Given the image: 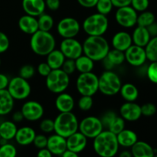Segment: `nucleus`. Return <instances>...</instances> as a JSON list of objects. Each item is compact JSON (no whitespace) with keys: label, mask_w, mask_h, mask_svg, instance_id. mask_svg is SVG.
<instances>
[{"label":"nucleus","mask_w":157,"mask_h":157,"mask_svg":"<svg viewBox=\"0 0 157 157\" xmlns=\"http://www.w3.org/2000/svg\"><path fill=\"white\" fill-rule=\"evenodd\" d=\"M120 113L124 121L129 122L138 121L142 116L140 106L134 103V101H127V103L122 104L120 108Z\"/></svg>","instance_id":"dca6fc26"},{"label":"nucleus","mask_w":157,"mask_h":157,"mask_svg":"<svg viewBox=\"0 0 157 157\" xmlns=\"http://www.w3.org/2000/svg\"><path fill=\"white\" fill-rule=\"evenodd\" d=\"M132 156L134 157H153L155 151L153 147L144 141H136L131 147Z\"/></svg>","instance_id":"b1692460"},{"label":"nucleus","mask_w":157,"mask_h":157,"mask_svg":"<svg viewBox=\"0 0 157 157\" xmlns=\"http://www.w3.org/2000/svg\"><path fill=\"white\" fill-rule=\"evenodd\" d=\"M21 5L27 15L35 17L44 13L46 7L44 0H22Z\"/></svg>","instance_id":"6ab92c4d"},{"label":"nucleus","mask_w":157,"mask_h":157,"mask_svg":"<svg viewBox=\"0 0 157 157\" xmlns=\"http://www.w3.org/2000/svg\"><path fill=\"white\" fill-rule=\"evenodd\" d=\"M10 45L9 37L4 32H0V54L6 52Z\"/></svg>","instance_id":"09e8293b"},{"label":"nucleus","mask_w":157,"mask_h":157,"mask_svg":"<svg viewBox=\"0 0 157 157\" xmlns=\"http://www.w3.org/2000/svg\"><path fill=\"white\" fill-rule=\"evenodd\" d=\"M70 84L69 75L61 68L52 70L46 77V87L48 90L54 94L64 92Z\"/></svg>","instance_id":"0eeeda50"},{"label":"nucleus","mask_w":157,"mask_h":157,"mask_svg":"<svg viewBox=\"0 0 157 157\" xmlns=\"http://www.w3.org/2000/svg\"><path fill=\"white\" fill-rule=\"evenodd\" d=\"M106 57L115 66L121 65L125 61V54H124V52H122V51L117 50V49L115 48H113V50L109 51Z\"/></svg>","instance_id":"f704fd0d"},{"label":"nucleus","mask_w":157,"mask_h":157,"mask_svg":"<svg viewBox=\"0 0 157 157\" xmlns=\"http://www.w3.org/2000/svg\"><path fill=\"white\" fill-rule=\"evenodd\" d=\"M38 156L39 157H52V153L49 151L47 147L42 149H39V151L38 152Z\"/></svg>","instance_id":"bf43d9fd"},{"label":"nucleus","mask_w":157,"mask_h":157,"mask_svg":"<svg viewBox=\"0 0 157 157\" xmlns=\"http://www.w3.org/2000/svg\"><path fill=\"white\" fill-rule=\"evenodd\" d=\"M55 37L50 32L38 30L32 34L30 39V47L32 52L39 56H47L55 48Z\"/></svg>","instance_id":"7ed1b4c3"},{"label":"nucleus","mask_w":157,"mask_h":157,"mask_svg":"<svg viewBox=\"0 0 157 157\" xmlns=\"http://www.w3.org/2000/svg\"><path fill=\"white\" fill-rule=\"evenodd\" d=\"M36 136V133L29 127H23L18 129L15 138L16 143L21 146H28L33 143L34 139Z\"/></svg>","instance_id":"5701e85b"},{"label":"nucleus","mask_w":157,"mask_h":157,"mask_svg":"<svg viewBox=\"0 0 157 157\" xmlns=\"http://www.w3.org/2000/svg\"><path fill=\"white\" fill-rule=\"evenodd\" d=\"M117 138L119 146L124 148H130L138 140V136L134 131L125 128L117 134Z\"/></svg>","instance_id":"393cba45"},{"label":"nucleus","mask_w":157,"mask_h":157,"mask_svg":"<svg viewBox=\"0 0 157 157\" xmlns=\"http://www.w3.org/2000/svg\"><path fill=\"white\" fill-rule=\"evenodd\" d=\"M18 128L13 121H4L0 124V136L2 139L9 141L15 138Z\"/></svg>","instance_id":"cd10ccee"},{"label":"nucleus","mask_w":157,"mask_h":157,"mask_svg":"<svg viewBox=\"0 0 157 157\" xmlns=\"http://www.w3.org/2000/svg\"><path fill=\"white\" fill-rule=\"evenodd\" d=\"M18 24L20 30L28 35H32L38 30V19L35 16L27 14L19 18Z\"/></svg>","instance_id":"412c9836"},{"label":"nucleus","mask_w":157,"mask_h":157,"mask_svg":"<svg viewBox=\"0 0 157 157\" xmlns=\"http://www.w3.org/2000/svg\"><path fill=\"white\" fill-rule=\"evenodd\" d=\"M147 29L148 30L151 38L152 37L157 36V22H156V21H154L151 25H150L148 27H147Z\"/></svg>","instance_id":"6e6d98bb"},{"label":"nucleus","mask_w":157,"mask_h":157,"mask_svg":"<svg viewBox=\"0 0 157 157\" xmlns=\"http://www.w3.org/2000/svg\"><path fill=\"white\" fill-rule=\"evenodd\" d=\"M52 70V69L51 68L50 66L48 64L47 62L40 63L38 65V67H37V71H38V73L41 76L45 77V78L50 74Z\"/></svg>","instance_id":"8fccbe9b"},{"label":"nucleus","mask_w":157,"mask_h":157,"mask_svg":"<svg viewBox=\"0 0 157 157\" xmlns=\"http://www.w3.org/2000/svg\"><path fill=\"white\" fill-rule=\"evenodd\" d=\"M113 6L117 8L124 7V6H130L131 0H111Z\"/></svg>","instance_id":"5fc2aeb1"},{"label":"nucleus","mask_w":157,"mask_h":157,"mask_svg":"<svg viewBox=\"0 0 157 157\" xmlns=\"http://www.w3.org/2000/svg\"><path fill=\"white\" fill-rule=\"evenodd\" d=\"M65 58H66L61 52V50H57L55 48L47 55L46 62L48 63V64L50 66L52 70L59 69L61 68V66H62Z\"/></svg>","instance_id":"c85d7f7f"},{"label":"nucleus","mask_w":157,"mask_h":157,"mask_svg":"<svg viewBox=\"0 0 157 157\" xmlns=\"http://www.w3.org/2000/svg\"><path fill=\"white\" fill-rule=\"evenodd\" d=\"M150 2L149 0H131L130 6L136 11V12H144L149 7Z\"/></svg>","instance_id":"37998d69"},{"label":"nucleus","mask_w":157,"mask_h":157,"mask_svg":"<svg viewBox=\"0 0 157 157\" xmlns=\"http://www.w3.org/2000/svg\"><path fill=\"white\" fill-rule=\"evenodd\" d=\"M155 21V15L153 12L149 11H144L141 12V14L137 16L136 24L142 27H148L150 25Z\"/></svg>","instance_id":"72a5a7b5"},{"label":"nucleus","mask_w":157,"mask_h":157,"mask_svg":"<svg viewBox=\"0 0 157 157\" xmlns=\"http://www.w3.org/2000/svg\"><path fill=\"white\" fill-rule=\"evenodd\" d=\"M16 155V148L12 144L6 143L0 146V157H15Z\"/></svg>","instance_id":"4c0bfd02"},{"label":"nucleus","mask_w":157,"mask_h":157,"mask_svg":"<svg viewBox=\"0 0 157 157\" xmlns=\"http://www.w3.org/2000/svg\"><path fill=\"white\" fill-rule=\"evenodd\" d=\"M55 107L60 113L71 112L75 107V100L71 95L64 91L58 94L55 100Z\"/></svg>","instance_id":"4be33fe9"},{"label":"nucleus","mask_w":157,"mask_h":157,"mask_svg":"<svg viewBox=\"0 0 157 157\" xmlns=\"http://www.w3.org/2000/svg\"><path fill=\"white\" fill-rule=\"evenodd\" d=\"M119 147L117 135L108 130H103L94 138V150L100 156H114L118 153Z\"/></svg>","instance_id":"f257e3e1"},{"label":"nucleus","mask_w":157,"mask_h":157,"mask_svg":"<svg viewBox=\"0 0 157 157\" xmlns=\"http://www.w3.org/2000/svg\"><path fill=\"white\" fill-rule=\"evenodd\" d=\"M47 147L52 155L61 156L64 151L67 150L66 138L55 133L48 138Z\"/></svg>","instance_id":"a211bd4d"},{"label":"nucleus","mask_w":157,"mask_h":157,"mask_svg":"<svg viewBox=\"0 0 157 157\" xmlns=\"http://www.w3.org/2000/svg\"><path fill=\"white\" fill-rule=\"evenodd\" d=\"M156 90H157V89H156Z\"/></svg>","instance_id":"69168bd1"},{"label":"nucleus","mask_w":157,"mask_h":157,"mask_svg":"<svg viewBox=\"0 0 157 157\" xmlns=\"http://www.w3.org/2000/svg\"><path fill=\"white\" fill-rule=\"evenodd\" d=\"M109 26V21L105 15L94 13L89 15L83 21L82 27L85 33L88 35L100 36L103 35Z\"/></svg>","instance_id":"39448f33"},{"label":"nucleus","mask_w":157,"mask_h":157,"mask_svg":"<svg viewBox=\"0 0 157 157\" xmlns=\"http://www.w3.org/2000/svg\"><path fill=\"white\" fill-rule=\"evenodd\" d=\"M81 25L75 18L71 17H66L62 18L57 25L58 33L64 38H75L79 33Z\"/></svg>","instance_id":"9b49d317"},{"label":"nucleus","mask_w":157,"mask_h":157,"mask_svg":"<svg viewBox=\"0 0 157 157\" xmlns=\"http://www.w3.org/2000/svg\"><path fill=\"white\" fill-rule=\"evenodd\" d=\"M67 150L74 153H81L86 148L87 144V138L80 131H77L66 138Z\"/></svg>","instance_id":"f3484780"},{"label":"nucleus","mask_w":157,"mask_h":157,"mask_svg":"<svg viewBox=\"0 0 157 157\" xmlns=\"http://www.w3.org/2000/svg\"><path fill=\"white\" fill-rule=\"evenodd\" d=\"M95 7L98 13L107 15L112 11L113 6L111 0H98Z\"/></svg>","instance_id":"e433bc0d"},{"label":"nucleus","mask_w":157,"mask_h":157,"mask_svg":"<svg viewBox=\"0 0 157 157\" xmlns=\"http://www.w3.org/2000/svg\"><path fill=\"white\" fill-rule=\"evenodd\" d=\"M9 79L6 75L0 73V90L3 89H7L8 85H9Z\"/></svg>","instance_id":"864d4df0"},{"label":"nucleus","mask_w":157,"mask_h":157,"mask_svg":"<svg viewBox=\"0 0 157 157\" xmlns=\"http://www.w3.org/2000/svg\"><path fill=\"white\" fill-rule=\"evenodd\" d=\"M124 128H125V121L121 117L117 116L111 124L109 125L107 130L117 135L122 131Z\"/></svg>","instance_id":"c9c22d12"},{"label":"nucleus","mask_w":157,"mask_h":157,"mask_svg":"<svg viewBox=\"0 0 157 157\" xmlns=\"http://www.w3.org/2000/svg\"><path fill=\"white\" fill-rule=\"evenodd\" d=\"M8 91L14 100L21 101L29 98L32 88L28 80L21 77H15L9 80V85L7 87Z\"/></svg>","instance_id":"1a4fd4ad"},{"label":"nucleus","mask_w":157,"mask_h":157,"mask_svg":"<svg viewBox=\"0 0 157 157\" xmlns=\"http://www.w3.org/2000/svg\"><path fill=\"white\" fill-rule=\"evenodd\" d=\"M0 66H1V59H0Z\"/></svg>","instance_id":"e2e57ef3"},{"label":"nucleus","mask_w":157,"mask_h":157,"mask_svg":"<svg viewBox=\"0 0 157 157\" xmlns=\"http://www.w3.org/2000/svg\"><path fill=\"white\" fill-rule=\"evenodd\" d=\"M38 30L50 32L54 26V19L48 14L42 13L38 18Z\"/></svg>","instance_id":"473e14b6"},{"label":"nucleus","mask_w":157,"mask_h":157,"mask_svg":"<svg viewBox=\"0 0 157 157\" xmlns=\"http://www.w3.org/2000/svg\"><path fill=\"white\" fill-rule=\"evenodd\" d=\"M0 140H1V136H0Z\"/></svg>","instance_id":"0e129e2a"},{"label":"nucleus","mask_w":157,"mask_h":157,"mask_svg":"<svg viewBox=\"0 0 157 157\" xmlns=\"http://www.w3.org/2000/svg\"><path fill=\"white\" fill-rule=\"evenodd\" d=\"M45 6L51 11H56L60 7V0H45Z\"/></svg>","instance_id":"3c124183"},{"label":"nucleus","mask_w":157,"mask_h":157,"mask_svg":"<svg viewBox=\"0 0 157 157\" xmlns=\"http://www.w3.org/2000/svg\"><path fill=\"white\" fill-rule=\"evenodd\" d=\"M137 12L131 6L117 8L115 18L118 25L124 28H132L136 25Z\"/></svg>","instance_id":"f8f14e48"},{"label":"nucleus","mask_w":157,"mask_h":157,"mask_svg":"<svg viewBox=\"0 0 157 157\" xmlns=\"http://www.w3.org/2000/svg\"><path fill=\"white\" fill-rule=\"evenodd\" d=\"M121 86V78L112 70L105 71L98 77V90L106 96H113L118 94Z\"/></svg>","instance_id":"423d86ee"},{"label":"nucleus","mask_w":157,"mask_h":157,"mask_svg":"<svg viewBox=\"0 0 157 157\" xmlns=\"http://www.w3.org/2000/svg\"><path fill=\"white\" fill-rule=\"evenodd\" d=\"M14 98L7 89L0 90V116L7 115L13 110Z\"/></svg>","instance_id":"a878e982"},{"label":"nucleus","mask_w":157,"mask_h":157,"mask_svg":"<svg viewBox=\"0 0 157 157\" xmlns=\"http://www.w3.org/2000/svg\"><path fill=\"white\" fill-rule=\"evenodd\" d=\"M35 73V67L32 64H25L19 70V76L26 80L31 79L34 76Z\"/></svg>","instance_id":"ea45409f"},{"label":"nucleus","mask_w":157,"mask_h":157,"mask_svg":"<svg viewBox=\"0 0 157 157\" xmlns=\"http://www.w3.org/2000/svg\"><path fill=\"white\" fill-rule=\"evenodd\" d=\"M144 48L147 59L150 61H157V36L152 37Z\"/></svg>","instance_id":"2f4dec72"},{"label":"nucleus","mask_w":157,"mask_h":157,"mask_svg":"<svg viewBox=\"0 0 157 157\" xmlns=\"http://www.w3.org/2000/svg\"><path fill=\"white\" fill-rule=\"evenodd\" d=\"M121 157H131L132 153L131 151H128V150H124L123 152H121V154H120Z\"/></svg>","instance_id":"680f3d73"},{"label":"nucleus","mask_w":157,"mask_h":157,"mask_svg":"<svg viewBox=\"0 0 157 157\" xmlns=\"http://www.w3.org/2000/svg\"><path fill=\"white\" fill-rule=\"evenodd\" d=\"M125 61L133 67H140L147 60L146 51L144 47L132 44L124 52Z\"/></svg>","instance_id":"4468645a"},{"label":"nucleus","mask_w":157,"mask_h":157,"mask_svg":"<svg viewBox=\"0 0 157 157\" xmlns=\"http://www.w3.org/2000/svg\"><path fill=\"white\" fill-rule=\"evenodd\" d=\"M61 69L68 75H71V74H73L76 71L75 61L74 59L67 58V59L64 60V63H63L62 66H61Z\"/></svg>","instance_id":"49530a36"},{"label":"nucleus","mask_w":157,"mask_h":157,"mask_svg":"<svg viewBox=\"0 0 157 157\" xmlns=\"http://www.w3.org/2000/svg\"><path fill=\"white\" fill-rule=\"evenodd\" d=\"M32 144L38 149L45 148L48 144V137L43 134L36 135Z\"/></svg>","instance_id":"de8ad7c7"},{"label":"nucleus","mask_w":157,"mask_h":157,"mask_svg":"<svg viewBox=\"0 0 157 157\" xmlns=\"http://www.w3.org/2000/svg\"><path fill=\"white\" fill-rule=\"evenodd\" d=\"M78 130L87 138L94 139L104 130L100 118L94 116L86 117L79 122Z\"/></svg>","instance_id":"9d476101"},{"label":"nucleus","mask_w":157,"mask_h":157,"mask_svg":"<svg viewBox=\"0 0 157 157\" xmlns=\"http://www.w3.org/2000/svg\"><path fill=\"white\" fill-rule=\"evenodd\" d=\"M83 53L93 60L101 61L107 56L110 51L108 41L103 35H88L82 44Z\"/></svg>","instance_id":"f03ea898"},{"label":"nucleus","mask_w":157,"mask_h":157,"mask_svg":"<svg viewBox=\"0 0 157 157\" xmlns=\"http://www.w3.org/2000/svg\"><path fill=\"white\" fill-rule=\"evenodd\" d=\"M117 116L116 113H114L112 110H109V111L105 112L104 114L102 115L100 119H101V123H102L104 128H108L109 125L111 124L112 121L114 120V118Z\"/></svg>","instance_id":"c03bdc74"},{"label":"nucleus","mask_w":157,"mask_h":157,"mask_svg":"<svg viewBox=\"0 0 157 157\" xmlns=\"http://www.w3.org/2000/svg\"><path fill=\"white\" fill-rule=\"evenodd\" d=\"M120 93L126 101H130V102L135 101L139 96V90L137 87L131 83L123 84L120 90Z\"/></svg>","instance_id":"c756f323"},{"label":"nucleus","mask_w":157,"mask_h":157,"mask_svg":"<svg viewBox=\"0 0 157 157\" xmlns=\"http://www.w3.org/2000/svg\"><path fill=\"white\" fill-rule=\"evenodd\" d=\"M60 50L69 59H77L83 53L82 44L75 38H64L60 44Z\"/></svg>","instance_id":"ddd939ff"},{"label":"nucleus","mask_w":157,"mask_h":157,"mask_svg":"<svg viewBox=\"0 0 157 157\" xmlns=\"http://www.w3.org/2000/svg\"><path fill=\"white\" fill-rule=\"evenodd\" d=\"M147 75L151 82L157 84V61H151L147 67Z\"/></svg>","instance_id":"a19ab883"},{"label":"nucleus","mask_w":157,"mask_h":157,"mask_svg":"<svg viewBox=\"0 0 157 157\" xmlns=\"http://www.w3.org/2000/svg\"><path fill=\"white\" fill-rule=\"evenodd\" d=\"M23 119H24V117H23V114L21 110L15 112L13 113V115H12V121L15 123L21 122L23 121Z\"/></svg>","instance_id":"13d9d810"},{"label":"nucleus","mask_w":157,"mask_h":157,"mask_svg":"<svg viewBox=\"0 0 157 157\" xmlns=\"http://www.w3.org/2000/svg\"><path fill=\"white\" fill-rule=\"evenodd\" d=\"M101 61H102L103 66H104V68L106 69V71H111L112 69L115 67L114 64H113L107 57H105L104 59L101 60Z\"/></svg>","instance_id":"4d7b16f0"},{"label":"nucleus","mask_w":157,"mask_h":157,"mask_svg":"<svg viewBox=\"0 0 157 157\" xmlns=\"http://www.w3.org/2000/svg\"><path fill=\"white\" fill-rule=\"evenodd\" d=\"M94 101L91 96L81 95V98L78 101V107L82 111H87L91 109Z\"/></svg>","instance_id":"58836bf2"},{"label":"nucleus","mask_w":157,"mask_h":157,"mask_svg":"<svg viewBox=\"0 0 157 157\" xmlns=\"http://www.w3.org/2000/svg\"><path fill=\"white\" fill-rule=\"evenodd\" d=\"M131 37L133 44L144 48H145L151 38L147 28L139 25L134 29Z\"/></svg>","instance_id":"bb28decb"},{"label":"nucleus","mask_w":157,"mask_h":157,"mask_svg":"<svg viewBox=\"0 0 157 157\" xmlns=\"http://www.w3.org/2000/svg\"><path fill=\"white\" fill-rule=\"evenodd\" d=\"M112 46L113 48L125 52L130 45L133 44L132 37L128 32L121 31L115 34L112 38Z\"/></svg>","instance_id":"aec40b11"},{"label":"nucleus","mask_w":157,"mask_h":157,"mask_svg":"<svg viewBox=\"0 0 157 157\" xmlns=\"http://www.w3.org/2000/svg\"><path fill=\"white\" fill-rule=\"evenodd\" d=\"M61 156L64 157H76L78 156V154H77V153H74V152L71 151L69 150H66Z\"/></svg>","instance_id":"052dcab7"},{"label":"nucleus","mask_w":157,"mask_h":157,"mask_svg":"<svg viewBox=\"0 0 157 157\" xmlns=\"http://www.w3.org/2000/svg\"><path fill=\"white\" fill-rule=\"evenodd\" d=\"M98 1V0H78V2L83 7L90 9L95 7Z\"/></svg>","instance_id":"603ef678"},{"label":"nucleus","mask_w":157,"mask_h":157,"mask_svg":"<svg viewBox=\"0 0 157 157\" xmlns=\"http://www.w3.org/2000/svg\"><path fill=\"white\" fill-rule=\"evenodd\" d=\"M76 87L80 94L92 97L98 91V77L92 71L81 73L77 78Z\"/></svg>","instance_id":"6e6552de"},{"label":"nucleus","mask_w":157,"mask_h":157,"mask_svg":"<svg viewBox=\"0 0 157 157\" xmlns=\"http://www.w3.org/2000/svg\"><path fill=\"white\" fill-rule=\"evenodd\" d=\"M140 107L142 116L152 117L156 113V105L152 103H147L143 106H140Z\"/></svg>","instance_id":"a18cd8bd"},{"label":"nucleus","mask_w":157,"mask_h":157,"mask_svg":"<svg viewBox=\"0 0 157 157\" xmlns=\"http://www.w3.org/2000/svg\"><path fill=\"white\" fill-rule=\"evenodd\" d=\"M39 127L40 130L43 133H52V132L54 131V129H55V123H54L53 120L47 118V119H44L41 121Z\"/></svg>","instance_id":"79ce46f5"},{"label":"nucleus","mask_w":157,"mask_h":157,"mask_svg":"<svg viewBox=\"0 0 157 157\" xmlns=\"http://www.w3.org/2000/svg\"><path fill=\"white\" fill-rule=\"evenodd\" d=\"M21 111L24 119L34 122L42 117L44 115V107L38 101H29L23 104Z\"/></svg>","instance_id":"2eb2a0df"},{"label":"nucleus","mask_w":157,"mask_h":157,"mask_svg":"<svg viewBox=\"0 0 157 157\" xmlns=\"http://www.w3.org/2000/svg\"><path fill=\"white\" fill-rule=\"evenodd\" d=\"M75 61L76 70L80 73H87V72L92 71L94 69V61L90 59L87 55H82L78 57Z\"/></svg>","instance_id":"7c9ffc66"},{"label":"nucleus","mask_w":157,"mask_h":157,"mask_svg":"<svg viewBox=\"0 0 157 157\" xmlns=\"http://www.w3.org/2000/svg\"><path fill=\"white\" fill-rule=\"evenodd\" d=\"M55 133L64 138L68 137L74 133L78 130L79 122L75 116L71 112H62L60 113L54 120Z\"/></svg>","instance_id":"20e7f679"}]
</instances>
